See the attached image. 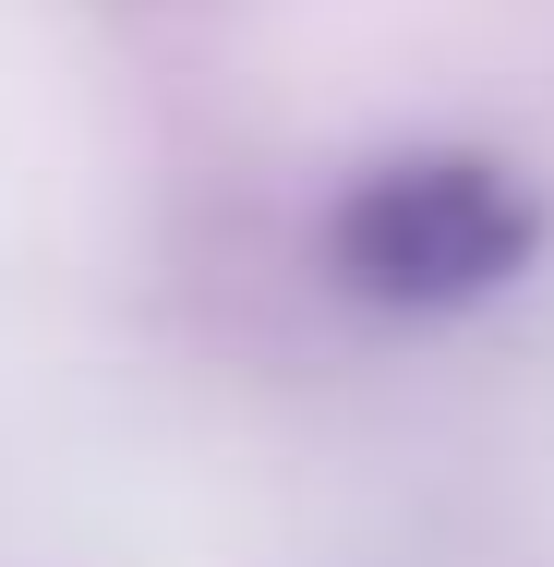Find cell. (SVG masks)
I'll return each instance as SVG.
<instances>
[{
  "mask_svg": "<svg viewBox=\"0 0 554 567\" xmlns=\"http://www.w3.org/2000/svg\"><path fill=\"white\" fill-rule=\"evenodd\" d=\"M543 254V194L506 157H386L326 206V278L374 315H470L494 290H519Z\"/></svg>",
  "mask_w": 554,
  "mask_h": 567,
  "instance_id": "obj_1",
  "label": "cell"
}]
</instances>
